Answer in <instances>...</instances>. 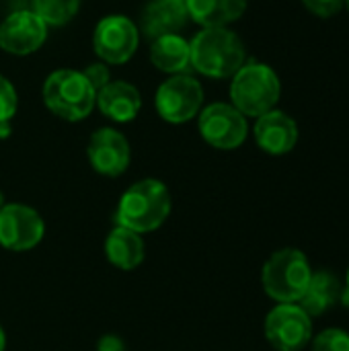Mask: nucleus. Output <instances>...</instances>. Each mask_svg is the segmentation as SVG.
<instances>
[{
  "instance_id": "6",
  "label": "nucleus",
  "mask_w": 349,
  "mask_h": 351,
  "mask_svg": "<svg viewBox=\"0 0 349 351\" xmlns=\"http://www.w3.org/2000/svg\"><path fill=\"white\" fill-rule=\"evenodd\" d=\"M204 105V86L191 74H175L160 82L154 95V107L160 119L185 123L200 115Z\"/></svg>"
},
{
  "instance_id": "8",
  "label": "nucleus",
  "mask_w": 349,
  "mask_h": 351,
  "mask_svg": "<svg viewBox=\"0 0 349 351\" xmlns=\"http://www.w3.org/2000/svg\"><path fill=\"white\" fill-rule=\"evenodd\" d=\"M140 29L123 14H109L101 19L93 33V49L105 64H125L138 49Z\"/></svg>"
},
{
  "instance_id": "31",
  "label": "nucleus",
  "mask_w": 349,
  "mask_h": 351,
  "mask_svg": "<svg viewBox=\"0 0 349 351\" xmlns=\"http://www.w3.org/2000/svg\"><path fill=\"white\" fill-rule=\"evenodd\" d=\"M179 2H185V0H179Z\"/></svg>"
},
{
  "instance_id": "23",
  "label": "nucleus",
  "mask_w": 349,
  "mask_h": 351,
  "mask_svg": "<svg viewBox=\"0 0 349 351\" xmlns=\"http://www.w3.org/2000/svg\"><path fill=\"white\" fill-rule=\"evenodd\" d=\"M82 74L86 76V80L91 82V86L95 88V93H99L105 84H109L111 82V74H109V68H107V64L105 62H93V64H88L84 70H82Z\"/></svg>"
},
{
  "instance_id": "1",
  "label": "nucleus",
  "mask_w": 349,
  "mask_h": 351,
  "mask_svg": "<svg viewBox=\"0 0 349 351\" xmlns=\"http://www.w3.org/2000/svg\"><path fill=\"white\" fill-rule=\"evenodd\" d=\"M191 68L208 78H232L247 62L243 39L228 27H204L189 41Z\"/></svg>"
},
{
  "instance_id": "17",
  "label": "nucleus",
  "mask_w": 349,
  "mask_h": 351,
  "mask_svg": "<svg viewBox=\"0 0 349 351\" xmlns=\"http://www.w3.org/2000/svg\"><path fill=\"white\" fill-rule=\"evenodd\" d=\"M249 0H185L189 21L204 27H228L247 10Z\"/></svg>"
},
{
  "instance_id": "28",
  "label": "nucleus",
  "mask_w": 349,
  "mask_h": 351,
  "mask_svg": "<svg viewBox=\"0 0 349 351\" xmlns=\"http://www.w3.org/2000/svg\"><path fill=\"white\" fill-rule=\"evenodd\" d=\"M346 290L349 292V267H348V274H346Z\"/></svg>"
},
{
  "instance_id": "22",
  "label": "nucleus",
  "mask_w": 349,
  "mask_h": 351,
  "mask_svg": "<svg viewBox=\"0 0 349 351\" xmlns=\"http://www.w3.org/2000/svg\"><path fill=\"white\" fill-rule=\"evenodd\" d=\"M16 107H19L16 90L12 86V82L0 74V123L10 121L16 113Z\"/></svg>"
},
{
  "instance_id": "3",
  "label": "nucleus",
  "mask_w": 349,
  "mask_h": 351,
  "mask_svg": "<svg viewBox=\"0 0 349 351\" xmlns=\"http://www.w3.org/2000/svg\"><path fill=\"white\" fill-rule=\"evenodd\" d=\"M282 97V82L278 72L257 60L245 62L230 82V105L245 117H261L276 109Z\"/></svg>"
},
{
  "instance_id": "29",
  "label": "nucleus",
  "mask_w": 349,
  "mask_h": 351,
  "mask_svg": "<svg viewBox=\"0 0 349 351\" xmlns=\"http://www.w3.org/2000/svg\"><path fill=\"white\" fill-rule=\"evenodd\" d=\"M2 206H4V193L0 191V210H2Z\"/></svg>"
},
{
  "instance_id": "11",
  "label": "nucleus",
  "mask_w": 349,
  "mask_h": 351,
  "mask_svg": "<svg viewBox=\"0 0 349 351\" xmlns=\"http://www.w3.org/2000/svg\"><path fill=\"white\" fill-rule=\"evenodd\" d=\"M86 156L95 173L103 177H119L130 167L132 150L128 138L119 130L99 128L88 140Z\"/></svg>"
},
{
  "instance_id": "2",
  "label": "nucleus",
  "mask_w": 349,
  "mask_h": 351,
  "mask_svg": "<svg viewBox=\"0 0 349 351\" xmlns=\"http://www.w3.org/2000/svg\"><path fill=\"white\" fill-rule=\"evenodd\" d=\"M171 214L169 187L158 179H142L125 189L119 199L115 224L138 234L160 228Z\"/></svg>"
},
{
  "instance_id": "27",
  "label": "nucleus",
  "mask_w": 349,
  "mask_h": 351,
  "mask_svg": "<svg viewBox=\"0 0 349 351\" xmlns=\"http://www.w3.org/2000/svg\"><path fill=\"white\" fill-rule=\"evenodd\" d=\"M6 350V335H4V329L0 327V351Z\"/></svg>"
},
{
  "instance_id": "24",
  "label": "nucleus",
  "mask_w": 349,
  "mask_h": 351,
  "mask_svg": "<svg viewBox=\"0 0 349 351\" xmlns=\"http://www.w3.org/2000/svg\"><path fill=\"white\" fill-rule=\"evenodd\" d=\"M302 4L315 16L329 19V16H335L346 6V0H302Z\"/></svg>"
},
{
  "instance_id": "7",
  "label": "nucleus",
  "mask_w": 349,
  "mask_h": 351,
  "mask_svg": "<svg viewBox=\"0 0 349 351\" xmlns=\"http://www.w3.org/2000/svg\"><path fill=\"white\" fill-rule=\"evenodd\" d=\"M313 335V319L300 304H276L265 317V339L276 351H302Z\"/></svg>"
},
{
  "instance_id": "10",
  "label": "nucleus",
  "mask_w": 349,
  "mask_h": 351,
  "mask_svg": "<svg viewBox=\"0 0 349 351\" xmlns=\"http://www.w3.org/2000/svg\"><path fill=\"white\" fill-rule=\"evenodd\" d=\"M45 234L43 218L25 204H4L0 210V247L23 253L41 243Z\"/></svg>"
},
{
  "instance_id": "4",
  "label": "nucleus",
  "mask_w": 349,
  "mask_h": 351,
  "mask_svg": "<svg viewBox=\"0 0 349 351\" xmlns=\"http://www.w3.org/2000/svg\"><path fill=\"white\" fill-rule=\"evenodd\" d=\"M311 278V261L300 249L294 247L272 253L261 269L263 290L278 304H298L309 288Z\"/></svg>"
},
{
  "instance_id": "30",
  "label": "nucleus",
  "mask_w": 349,
  "mask_h": 351,
  "mask_svg": "<svg viewBox=\"0 0 349 351\" xmlns=\"http://www.w3.org/2000/svg\"><path fill=\"white\" fill-rule=\"evenodd\" d=\"M346 8H348V10H349V0H346Z\"/></svg>"
},
{
  "instance_id": "21",
  "label": "nucleus",
  "mask_w": 349,
  "mask_h": 351,
  "mask_svg": "<svg viewBox=\"0 0 349 351\" xmlns=\"http://www.w3.org/2000/svg\"><path fill=\"white\" fill-rule=\"evenodd\" d=\"M313 351H349V333L339 327H329L313 335Z\"/></svg>"
},
{
  "instance_id": "26",
  "label": "nucleus",
  "mask_w": 349,
  "mask_h": 351,
  "mask_svg": "<svg viewBox=\"0 0 349 351\" xmlns=\"http://www.w3.org/2000/svg\"><path fill=\"white\" fill-rule=\"evenodd\" d=\"M10 134V121H2L0 123V138H6Z\"/></svg>"
},
{
  "instance_id": "5",
  "label": "nucleus",
  "mask_w": 349,
  "mask_h": 351,
  "mask_svg": "<svg viewBox=\"0 0 349 351\" xmlns=\"http://www.w3.org/2000/svg\"><path fill=\"white\" fill-rule=\"evenodd\" d=\"M47 111L64 121H80L95 109L97 93L82 74V70L60 68L53 70L41 88Z\"/></svg>"
},
{
  "instance_id": "20",
  "label": "nucleus",
  "mask_w": 349,
  "mask_h": 351,
  "mask_svg": "<svg viewBox=\"0 0 349 351\" xmlns=\"http://www.w3.org/2000/svg\"><path fill=\"white\" fill-rule=\"evenodd\" d=\"M82 0H31V10L47 27L68 25L80 10Z\"/></svg>"
},
{
  "instance_id": "16",
  "label": "nucleus",
  "mask_w": 349,
  "mask_h": 351,
  "mask_svg": "<svg viewBox=\"0 0 349 351\" xmlns=\"http://www.w3.org/2000/svg\"><path fill=\"white\" fill-rule=\"evenodd\" d=\"M341 294H344V286L333 271H327V269L317 271V274L313 271L309 288L298 304L313 319V317H321L329 313L341 300Z\"/></svg>"
},
{
  "instance_id": "14",
  "label": "nucleus",
  "mask_w": 349,
  "mask_h": 351,
  "mask_svg": "<svg viewBox=\"0 0 349 351\" xmlns=\"http://www.w3.org/2000/svg\"><path fill=\"white\" fill-rule=\"evenodd\" d=\"M189 23L185 2L179 0H152L144 6L140 16V33L154 41L163 35L179 33Z\"/></svg>"
},
{
  "instance_id": "19",
  "label": "nucleus",
  "mask_w": 349,
  "mask_h": 351,
  "mask_svg": "<svg viewBox=\"0 0 349 351\" xmlns=\"http://www.w3.org/2000/svg\"><path fill=\"white\" fill-rule=\"evenodd\" d=\"M150 62L165 74H185V70L191 66L189 41L179 33L154 39L150 43Z\"/></svg>"
},
{
  "instance_id": "15",
  "label": "nucleus",
  "mask_w": 349,
  "mask_h": 351,
  "mask_svg": "<svg viewBox=\"0 0 349 351\" xmlns=\"http://www.w3.org/2000/svg\"><path fill=\"white\" fill-rule=\"evenodd\" d=\"M95 107L117 123H128L138 117L142 109V95L140 90L125 80H111L97 93Z\"/></svg>"
},
{
  "instance_id": "13",
  "label": "nucleus",
  "mask_w": 349,
  "mask_h": 351,
  "mask_svg": "<svg viewBox=\"0 0 349 351\" xmlns=\"http://www.w3.org/2000/svg\"><path fill=\"white\" fill-rule=\"evenodd\" d=\"M253 136L263 152L272 156H284L292 152L298 144V123L288 113L272 109L257 117Z\"/></svg>"
},
{
  "instance_id": "12",
  "label": "nucleus",
  "mask_w": 349,
  "mask_h": 351,
  "mask_svg": "<svg viewBox=\"0 0 349 351\" xmlns=\"http://www.w3.org/2000/svg\"><path fill=\"white\" fill-rule=\"evenodd\" d=\"M47 39V25L33 10H14L0 23V49L12 56H29Z\"/></svg>"
},
{
  "instance_id": "18",
  "label": "nucleus",
  "mask_w": 349,
  "mask_h": 351,
  "mask_svg": "<svg viewBox=\"0 0 349 351\" xmlns=\"http://www.w3.org/2000/svg\"><path fill=\"white\" fill-rule=\"evenodd\" d=\"M144 241L138 232L115 226L105 239V255L111 265L123 271L136 269L144 261Z\"/></svg>"
},
{
  "instance_id": "9",
  "label": "nucleus",
  "mask_w": 349,
  "mask_h": 351,
  "mask_svg": "<svg viewBox=\"0 0 349 351\" xmlns=\"http://www.w3.org/2000/svg\"><path fill=\"white\" fill-rule=\"evenodd\" d=\"M197 130L202 138L218 150H234L245 144L247 117L230 103H212L200 111Z\"/></svg>"
},
{
  "instance_id": "25",
  "label": "nucleus",
  "mask_w": 349,
  "mask_h": 351,
  "mask_svg": "<svg viewBox=\"0 0 349 351\" xmlns=\"http://www.w3.org/2000/svg\"><path fill=\"white\" fill-rule=\"evenodd\" d=\"M99 351H125V350H123V343H121V339H119V337H115V335H105V337H101V341H99Z\"/></svg>"
}]
</instances>
